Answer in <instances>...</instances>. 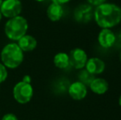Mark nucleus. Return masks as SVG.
<instances>
[{"instance_id":"obj_1","label":"nucleus","mask_w":121,"mask_h":120,"mask_svg":"<svg viewBox=\"0 0 121 120\" xmlns=\"http://www.w3.org/2000/svg\"><path fill=\"white\" fill-rule=\"evenodd\" d=\"M93 18L101 29H111L120 23L121 8L115 3H105L96 8Z\"/></svg>"},{"instance_id":"obj_2","label":"nucleus","mask_w":121,"mask_h":120,"mask_svg":"<svg viewBox=\"0 0 121 120\" xmlns=\"http://www.w3.org/2000/svg\"><path fill=\"white\" fill-rule=\"evenodd\" d=\"M2 63L7 68L14 69L18 67L23 62L24 54L17 44L10 43L6 45L1 51Z\"/></svg>"},{"instance_id":"obj_3","label":"nucleus","mask_w":121,"mask_h":120,"mask_svg":"<svg viewBox=\"0 0 121 120\" xmlns=\"http://www.w3.org/2000/svg\"><path fill=\"white\" fill-rule=\"evenodd\" d=\"M28 30V22L25 17L17 16L9 18L4 26L6 36L12 40L17 41L20 38L25 35Z\"/></svg>"},{"instance_id":"obj_4","label":"nucleus","mask_w":121,"mask_h":120,"mask_svg":"<svg viewBox=\"0 0 121 120\" xmlns=\"http://www.w3.org/2000/svg\"><path fill=\"white\" fill-rule=\"evenodd\" d=\"M33 87L30 83H27L23 81L19 82L13 87V97L19 104H26L31 99L33 96Z\"/></svg>"},{"instance_id":"obj_5","label":"nucleus","mask_w":121,"mask_h":120,"mask_svg":"<svg viewBox=\"0 0 121 120\" xmlns=\"http://www.w3.org/2000/svg\"><path fill=\"white\" fill-rule=\"evenodd\" d=\"M22 4L20 0H3L0 8L2 15L5 17L13 18L21 14Z\"/></svg>"},{"instance_id":"obj_6","label":"nucleus","mask_w":121,"mask_h":120,"mask_svg":"<svg viewBox=\"0 0 121 120\" xmlns=\"http://www.w3.org/2000/svg\"><path fill=\"white\" fill-rule=\"evenodd\" d=\"M69 57L70 65L78 70L84 68L88 59L86 51L81 48H75L72 50L69 53Z\"/></svg>"},{"instance_id":"obj_7","label":"nucleus","mask_w":121,"mask_h":120,"mask_svg":"<svg viewBox=\"0 0 121 120\" xmlns=\"http://www.w3.org/2000/svg\"><path fill=\"white\" fill-rule=\"evenodd\" d=\"M94 10L90 4H81L74 10V19L79 23H87L92 19Z\"/></svg>"},{"instance_id":"obj_8","label":"nucleus","mask_w":121,"mask_h":120,"mask_svg":"<svg viewBox=\"0 0 121 120\" xmlns=\"http://www.w3.org/2000/svg\"><path fill=\"white\" fill-rule=\"evenodd\" d=\"M98 43L102 48L110 49L115 45V34L110 29L103 28L98 34L97 37Z\"/></svg>"},{"instance_id":"obj_9","label":"nucleus","mask_w":121,"mask_h":120,"mask_svg":"<svg viewBox=\"0 0 121 120\" xmlns=\"http://www.w3.org/2000/svg\"><path fill=\"white\" fill-rule=\"evenodd\" d=\"M69 95L75 100H82L87 95V87L79 81L74 82L69 86Z\"/></svg>"},{"instance_id":"obj_10","label":"nucleus","mask_w":121,"mask_h":120,"mask_svg":"<svg viewBox=\"0 0 121 120\" xmlns=\"http://www.w3.org/2000/svg\"><path fill=\"white\" fill-rule=\"evenodd\" d=\"M85 69L92 74L93 76L100 75L103 73L105 69V63L101 58L97 57H92L88 58L86 61V63L85 65Z\"/></svg>"},{"instance_id":"obj_11","label":"nucleus","mask_w":121,"mask_h":120,"mask_svg":"<svg viewBox=\"0 0 121 120\" xmlns=\"http://www.w3.org/2000/svg\"><path fill=\"white\" fill-rule=\"evenodd\" d=\"M89 87L91 91L96 95H104L109 90V83L107 81L101 77H95L90 83Z\"/></svg>"},{"instance_id":"obj_12","label":"nucleus","mask_w":121,"mask_h":120,"mask_svg":"<svg viewBox=\"0 0 121 120\" xmlns=\"http://www.w3.org/2000/svg\"><path fill=\"white\" fill-rule=\"evenodd\" d=\"M17 45L23 52H30L36 48L37 41L34 36L26 34L17 40Z\"/></svg>"},{"instance_id":"obj_13","label":"nucleus","mask_w":121,"mask_h":120,"mask_svg":"<svg viewBox=\"0 0 121 120\" xmlns=\"http://www.w3.org/2000/svg\"><path fill=\"white\" fill-rule=\"evenodd\" d=\"M47 17L50 21H58L63 17L64 16V8L62 5L58 4L55 3H52L51 4L49 5L47 8Z\"/></svg>"},{"instance_id":"obj_14","label":"nucleus","mask_w":121,"mask_h":120,"mask_svg":"<svg viewBox=\"0 0 121 120\" xmlns=\"http://www.w3.org/2000/svg\"><path fill=\"white\" fill-rule=\"evenodd\" d=\"M54 63L59 69H65L70 65L69 54L64 52H60L54 57Z\"/></svg>"},{"instance_id":"obj_15","label":"nucleus","mask_w":121,"mask_h":120,"mask_svg":"<svg viewBox=\"0 0 121 120\" xmlns=\"http://www.w3.org/2000/svg\"><path fill=\"white\" fill-rule=\"evenodd\" d=\"M78 78H79V82H82L83 84L89 87L90 83L95 78V76L88 72L86 69H81V72L78 74Z\"/></svg>"},{"instance_id":"obj_16","label":"nucleus","mask_w":121,"mask_h":120,"mask_svg":"<svg viewBox=\"0 0 121 120\" xmlns=\"http://www.w3.org/2000/svg\"><path fill=\"white\" fill-rule=\"evenodd\" d=\"M7 77H8L7 67L3 63L0 62V83H3V82H5Z\"/></svg>"},{"instance_id":"obj_17","label":"nucleus","mask_w":121,"mask_h":120,"mask_svg":"<svg viewBox=\"0 0 121 120\" xmlns=\"http://www.w3.org/2000/svg\"><path fill=\"white\" fill-rule=\"evenodd\" d=\"M86 1H87V3L91 6H95V7L100 6V5L106 3V0H86Z\"/></svg>"},{"instance_id":"obj_18","label":"nucleus","mask_w":121,"mask_h":120,"mask_svg":"<svg viewBox=\"0 0 121 120\" xmlns=\"http://www.w3.org/2000/svg\"><path fill=\"white\" fill-rule=\"evenodd\" d=\"M1 120H18V119L14 114L8 113V114H4V115L3 116Z\"/></svg>"},{"instance_id":"obj_19","label":"nucleus","mask_w":121,"mask_h":120,"mask_svg":"<svg viewBox=\"0 0 121 120\" xmlns=\"http://www.w3.org/2000/svg\"><path fill=\"white\" fill-rule=\"evenodd\" d=\"M115 45L118 46L119 48H121V30L118 32L117 35H115Z\"/></svg>"},{"instance_id":"obj_20","label":"nucleus","mask_w":121,"mask_h":120,"mask_svg":"<svg viewBox=\"0 0 121 120\" xmlns=\"http://www.w3.org/2000/svg\"><path fill=\"white\" fill-rule=\"evenodd\" d=\"M52 3H58V4H60V5H63V4H65V3H68L71 1V0H51Z\"/></svg>"},{"instance_id":"obj_21","label":"nucleus","mask_w":121,"mask_h":120,"mask_svg":"<svg viewBox=\"0 0 121 120\" xmlns=\"http://www.w3.org/2000/svg\"><path fill=\"white\" fill-rule=\"evenodd\" d=\"M22 81H23V82H27V83H30V76L26 75L25 77H23Z\"/></svg>"},{"instance_id":"obj_22","label":"nucleus","mask_w":121,"mask_h":120,"mask_svg":"<svg viewBox=\"0 0 121 120\" xmlns=\"http://www.w3.org/2000/svg\"><path fill=\"white\" fill-rule=\"evenodd\" d=\"M119 105L121 107V95L120 96V98H119Z\"/></svg>"},{"instance_id":"obj_23","label":"nucleus","mask_w":121,"mask_h":120,"mask_svg":"<svg viewBox=\"0 0 121 120\" xmlns=\"http://www.w3.org/2000/svg\"><path fill=\"white\" fill-rule=\"evenodd\" d=\"M2 18H3V15H2V13H1V12H0V21H1V20H2Z\"/></svg>"},{"instance_id":"obj_24","label":"nucleus","mask_w":121,"mask_h":120,"mask_svg":"<svg viewBox=\"0 0 121 120\" xmlns=\"http://www.w3.org/2000/svg\"><path fill=\"white\" fill-rule=\"evenodd\" d=\"M35 1H36V2H40H40H44V1H45V0H35Z\"/></svg>"},{"instance_id":"obj_25","label":"nucleus","mask_w":121,"mask_h":120,"mask_svg":"<svg viewBox=\"0 0 121 120\" xmlns=\"http://www.w3.org/2000/svg\"><path fill=\"white\" fill-rule=\"evenodd\" d=\"M3 0H0V8H1V5H2V3H3Z\"/></svg>"},{"instance_id":"obj_26","label":"nucleus","mask_w":121,"mask_h":120,"mask_svg":"<svg viewBox=\"0 0 121 120\" xmlns=\"http://www.w3.org/2000/svg\"><path fill=\"white\" fill-rule=\"evenodd\" d=\"M120 62H121V52H120Z\"/></svg>"}]
</instances>
